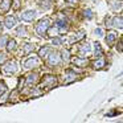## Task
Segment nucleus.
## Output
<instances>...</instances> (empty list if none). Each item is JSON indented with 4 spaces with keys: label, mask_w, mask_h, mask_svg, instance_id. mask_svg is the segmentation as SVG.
Returning <instances> with one entry per match:
<instances>
[{
    "label": "nucleus",
    "mask_w": 123,
    "mask_h": 123,
    "mask_svg": "<svg viewBox=\"0 0 123 123\" xmlns=\"http://www.w3.org/2000/svg\"><path fill=\"white\" fill-rule=\"evenodd\" d=\"M95 35H98L99 37H101V36H103V33H102V29H99V28H97V29H95Z\"/></svg>",
    "instance_id": "nucleus-29"
},
{
    "label": "nucleus",
    "mask_w": 123,
    "mask_h": 123,
    "mask_svg": "<svg viewBox=\"0 0 123 123\" xmlns=\"http://www.w3.org/2000/svg\"><path fill=\"white\" fill-rule=\"evenodd\" d=\"M83 36H85V33H83V32H80V33H78V35H74V36H73L72 38H70V43L73 44V43H74V41H78V40H81V38H82Z\"/></svg>",
    "instance_id": "nucleus-19"
},
{
    "label": "nucleus",
    "mask_w": 123,
    "mask_h": 123,
    "mask_svg": "<svg viewBox=\"0 0 123 123\" xmlns=\"http://www.w3.org/2000/svg\"><path fill=\"white\" fill-rule=\"evenodd\" d=\"M6 91V86H4V83L0 82V93H4Z\"/></svg>",
    "instance_id": "nucleus-30"
},
{
    "label": "nucleus",
    "mask_w": 123,
    "mask_h": 123,
    "mask_svg": "<svg viewBox=\"0 0 123 123\" xmlns=\"http://www.w3.org/2000/svg\"><path fill=\"white\" fill-rule=\"evenodd\" d=\"M74 80H75V73L73 72V70H66V72H65V82L69 83Z\"/></svg>",
    "instance_id": "nucleus-8"
},
{
    "label": "nucleus",
    "mask_w": 123,
    "mask_h": 123,
    "mask_svg": "<svg viewBox=\"0 0 123 123\" xmlns=\"http://www.w3.org/2000/svg\"><path fill=\"white\" fill-rule=\"evenodd\" d=\"M1 29H3V27H1V25H0V32H1Z\"/></svg>",
    "instance_id": "nucleus-34"
},
{
    "label": "nucleus",
    "mask_w": 123,
    "mask_h": 123,
    "mask_svg": "<svg viewBox=\"0 0 123 123\" xmlns=\"http://www.w3.org/2000/svg\"><path fill=\"white\" fill-rule=\"evenodd\" d=\"M49 25H50V20L49 19L41 20V21L37 23V25H36V33H37L38 36H44V33L48 31Z\"/></svg>",
    "instance_id": "nucleus-1"
},
{
    "label": "nucleus",
    "mask_w": 123,
    "mask_h": 123,
    "mask_svg": "<svg viewBox=\"0 0 123 123\" xmlns=\"http://www.w3.org/2000/svg\"><path fill=\"white\" fill-rule=\"evenodd\" d=\"M49 52H50V48H48V46H44V48L40 49V52H38V56H40V57H46V56H48L46 53H49Z\"/></svg>",
    "instance_id": "nucleus-17"
},
{
    "label": "nucleus",
    "mask_w": 123,
    "mask_h": 123,
    "mask_svg": "<svg viewBox=\"0 0 123 123\" xmlns=\"http://www.w3.org/2000/svg\"><path fill=\"white\" fill-rule=\"evenodd\" d=\"M37 78H38V75H37V74H35V73H33V74H29V75L27 77V85L35 83L36 81H37Z\"/></svg>",
    "instance_id": "nucleus-14"
},
{
    "label": "nucleus",
    "mask_w": 123,
    "mask_h": 123,
    "mask_svg": "<svg viewBox=\"0 0 123 123\" xmlns=\"http://www.w3.org/2000/svg\"><path fill=\"white\" fill-rule=\"evenodd\" d=\"M53 44H54V45H61L62 40H61V38H58V37H54L53 38Z\"/></svg>",
    "instance_id": "nucleus-26"
},
{
    "label": "nucleus",
    "mask_w": 123,
    "mask_h": 123,
    "mask_svg": "<svg viewBox=\"0 0 123 123\" xmlns=\"http://www.w3.org/2000/svg\"><path fill=\"white\" fill-rule=\"evenodd\" d=\"M115 40H117V33H115V32L107 33V36H106V43L109 44V45H112V44L115 43Z\"/></svg>",
    "instance_id": "nucleus-9"
},
{
    "label": "nucleus",
    "mask_w": 123,
    "mask_h": 123,
    "mask_svg": "<svg viewBox=\"0 0 123 123\" xmlns=\"http://www.w3.org/2000/svg\"><path fill=\"white\" fill-rule=\"evenodd\" d=\"M94 53H95V57H101L102 56V48H101V45H99L98 43H95V49H94Z\"/></svg>",
    "instance_id": "nucleus-18"
},
{
    "label": "nucleus",
    "mask_w": 123,
    "mask_h": 123,
    "mask_svg": "<svg viewBox=\"0 0 123 123\" xmlns=\"http://www.w3.org/2000/svg\"><path fill=\"white\" fill-rule=\"evenodd\" d=\"M80 50H81V53H89V50H90V45L86 43L85 45H82V46L80 48Z\"/></svg>",
    "instance_id": "nucleus-22"
},
{
    "label": "nucleus",
    "mask_w": 123,
    "mask_h": 123,
    "mask_svg": "<svg viewBox=\"0 0 123 123\" xmlns=\"http://www.w3.org/2000/svg\"><path fill=\"white\" fill-rule=\"evenodd\" d=\"M11 0H4L3 3H1V9H3V11H8L9 9V6H11Z\"/></svg>",
    "instance_id": "nucleus-20"
},
{
    "label": "nucleus",
    "mask_w": 123,
    "mask_h": 123,
    "mask_svg": "<svg viewBox=\"0 0 123 123\" xmlns=\"http://www.w3.org/2000/svg\"><path fill=\"white\" fill-rule=\"evenodd\" d=\"M35 17H36L35 11H27V12H23L21 13V19L24 20V21H32Z\"/></svg>",
    "instance_id": "nucleus-6"
},
{
    "label": "nucleus",
    "mask_w": 123,
    "mask_h": 123,
    "mask_svg": "<svg viewBox=\"0 0 123 123\" xmlns=\"http://www.w3.org/2000/svg\"><path fill=\"white\" fill-rule=\"evenodd\" d=\"M57 83V78L54 75H46L43 80V86H46L48 89H52L53 86H56Z\"/></svg>",
    "instance_id": "nucleus-2"
},
{
    "label": "nucleus",
    "mask_w": 123,
    "mask_h": 123,
    "mask_svg": "<svg viewBox=\"0 0 123 123\" xmlns=\"http://www.w3.org/2000/svg\"><path fill=\"white\" fill-rule=\"evenodd\" d=\"M25 32H27L25 27H19V28H17V31H16L17 36H24V35H25Z\"/></svg>",
    "instance_id": "nucleus-23"
},
{
    "label": "nucleus",
    "mask_w": 123,
    "mask_h": 123,
    "mask_svg": "<svg viewBox=\"0 0 123 123\" xmlns=\"http://www.w3.org/2000/svg\"><path fill=\"white\" fill-rule=\"evenodd\" d=\"M57 27H60V28H65V27H66V19H65L64 15H60L58 20H57Z\"/></svg>",
    "instance_id": "nucleus-11"
},
{
    "label": "nucleus",
    "mask_w": 123,
    "mask_h": 123,
    "mask_svg": "<svg viewBox=\"0 0 123 123\" xmlns=\"http://www.w3.org/2000/svg\"><path fill=\"white\" fill-rule=\"evenodd\" d=\"M6 41H7V36H3V37L0 38V46L6 45Z\"/></svg>",
    "instance_id": "nucleus-27"
},
{
    "label": "nucleus",
    "mask_w": 123,
    "mask_h": 123,
    "mask_svg": "<svg viewBox=\"0 0 123 123\" xmlns=\"http://www.w3.org/2000/svg\"><path fill=\"white\" fill-rule=\"evenodd\" d=\"M106 27H111V19H110V17L106 19Z\"/></svg>",
    "instance_id": "nucleus-31"
},
{
    "label": "nucleus",
    "mask_w": 123,
    "mask_h": 123,
    "mask_svg": "<svg viewBox=\"0 0 123 123\" xmlns=\"http://www.w3.org/2000/svg\"><path fill=\"white\" fill-rule=\"evenodd\" d=\"M69 50H62V58L65 60V61H68L69 60Z\"/></svg>",
    "instance_id": "nucleus-24"
},
{
    "label": "nucleus",
    "mask_w": 123,
    "mask_h": 123,
    "mask_svg": "<svg viewBox=\"0 0 123 123\" xmlns=\"http://www.w3.org/2000/svg\"><path fill=\"white\" fill-rule=\"evenodd\" d=\"M60 62H61V57H60V54L57 53V52L49 54V58H48L49 66H56V65L60 64Z\"/></svg>",
    "instance_id": "nucleus-3"
},
{
    "label": "nucleus",
    "mask_w": 123,
    "mask_h": 123,
    "mask_svg": "<svg viewBox=\"0 0 123 123\" xmlns=\"http://www.w3.org/2000/svg\"><path fill=\"white\" fill-rule=\"evenodd\" d=\"M49 32H50V36H56L57 33H58V29H57V28H53V29H50Z\"/></svg>",
    "instance_id": "nucleus-28"
},
{
    "label": "nucleus",
    "mask_w": 123,
    "mask_h": 123,
    "mask_svg": "<svg viewBox=\"0 0 123 123\" xmlns=\"http://www.w3.org/2000/svg\"><path fill=\"white\" fill-rule=\"evenodd\" d=\"M37 65H38V58L37 57H29V58L24 62V66L27 68V69H31V68L37 66Z\"/></svg>",
    "instance_id": "nucleus-5"
},
{
    "label": "nucleus",
    "mask_w": 123,
    "mask_h": 123,
    "mask_svg": "<svg viewBox=\"0 0 123 123\" xmlns=\"http://www.w3.org/2000/svg\"><path fill=\"white\" fill-rule=\"evenodd\" d=\"M16 25V17H13V16H8L6 19V27L7 28H12V27H15Z\"/></svg>",
    "instance_id": "nucleus-10"
},
{
    "label": "nucleus",
    "mask_w": 123,
    "mask_h": 123,
    "mask_svg": "<svg viewBox=\"0 0 123 123\" xmlns=\"http://www.w3.org/2000/svg\"><path fill=\"white\" fill-rule=\"evenodd\" d=\"M4 60H6V54H3V53H0V62H3Z\"/></svg>",
    "instance_id": "nucleus-32"
},
{
    "label": "nucleus",
    "mask_w": 123,
    "mask_h": 123,
    "mask_svg": "<svg viewBox=\"0 0 123 123\" xmlns=\"http://www.w3.org/2000/svg\"><path fill=\"white\" fill-rule=\"evenodd\" d=\"M66 1H69V3H77L78 0H66Z\"/></svg>",
    "instance_id": "nucleus-33"
},
{
    "label": "nucleus",
    "mask_w": 123,
    "mask_h": 123,
    "mask_svg": "<svg viewBox=\"0 0 123 123\" xmlns=\"http://www.w3.org/2000/svg\"><path fill=\"white\" fill-rule=\"evenodd\" d=\"M83 15H85V16L87 17V19H91V17H93V13H91L90 9H86V11L83 12Z\"/></svg>",
    "instance_id": "nucleus-25"
},
{
    "label": "nucleus",
    "mask_w": 123,
    "mask_h": 123,
    "mask_svg": "<svg viewBox=\"0 0 123 123\" xmlns=\"http://www.w3.org/2000/svg\"><path fill=\"white\" fill-rule=\"evenodd\" d=\"M16 70H17V66H16V62L15 61L7 62V64L4 65V68H3V72L7 73V74H12V73H15Z\"/></svg>",
    "instance_id": "nucleus-4"
},
{
    "label": "nucleus",
    "mask_w": 123,
    "mask_h": 123,
    "mask_svg": "<svg viewBox=\"0 0 123 123\" xmlns=\"http://www.w3.org/2000/svg\"><path fill=\"white\" fill-rule=\"evenodd\" d=\"M35 50V46H33V44H25L24 48H23V53L24 54H28L31 53V52Z\"/></svg>",
    "instance_id": "nucleus-12"
},
{
    "label": "nucleus",
    "mask_w": 123,
    "mask_h": 123,
    "mask_svg": "<svg viewBox=\"0 0 123 123\" xmlns=\"http://www.w3.org/2000/svg\"><path fill=\"white\" fill-rule=\"evenodd\" d=\"M105 64H106V61H105L103 58H101V60H98V61H95V64H94V68H95L97 70H99V69H102V68L105 66Z\"/></svg>",
    "instance_id": "nucleus-16"
},
{
    "label": "nucleus",
    "mask_w": 123,
    "mask_h": 123,
    "mask_svg": "<svg viewBox=\"0 0 123 123\" xmlns=\"http://www.w3.org/2000/svg\"><path fill=\"white\" fill-rule=\"evenodd\" d=\"M112 21H114V23H111V25H114V27H117V28H119V29H122V16L112 19Z\"/></svg>",
    "instance_id": "nucleus-15"
},
{
    "label": "nucleus",
    "mask_w": 123,
    "mask_h": 123,
    "mask_svg": "<svg viewBox=\"0 0 123 123\" xmlns=\"http://www.w3.org/2000/svg\"><path fill=\"white\" fill-rule=\"evenodd\" d=\"M87 58H80V57H75L74 60H73V64L74 65H77V66H80V68H83V66H86L87 65Z\"/></svg>",
    "instance_id": "nucleus-7"
},
{
    "label": "nucleus",
    "mask_w": 123,
    "mask_h": 123,
    "mask_svg": "<svg viewBox=\"0 0 123 123\" xmlns=\"http://www.w3.org/2000/svg\"><path fill=\"white\" fill-rule=\"evenodd\" d=\"M15 48H16V41H15V40L8 41V45H7V49H8V52H12Z\"/></svg>",
    "instance_id": "nucleus-21"
},
{
    "label": "nucleus",
    "mask_w": 123,
    "mask_h": 123,
    "mask_svg": "<svg viewBox=\"0 0 123 123\" xmlns=\"http://www.w3.org/2000/svg\"><path fill=\"white\" fill-rule=\"evenodd\" d=\"M40 7L41 8H44V9H48V8H50V6H52V0H40Z\"/></svg>",
    "instance_id": "nucleus-13"
}]
</instances>
